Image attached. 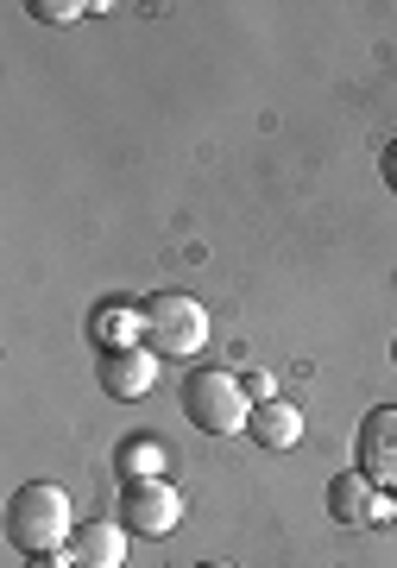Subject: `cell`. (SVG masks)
<instances>
[{"label": "cell", "mask_w": 397, "mask_h": 568, "mask_svg": "<svg viewBox=\"0 0 397 568\" xmlns=\"http://www.w3.org/2000/svg\"><path fill=\"white\" fill-rule=\"evenodd\" d=\"M183 417L202 436H240L246 417H253V398L240 386V373H227V366H190V379H183Z\"/></svg>", "instance_id": "2"}, {"label": "cell", "mask_w": 397, "mask_h": 568, "mask_svg": "<svg viewBox=\"0 0 397 568\" xmlns=\"http://www.w3.org/2000/svg\"><path fill=\"white\" fill-rule=\"evenodd\" d=\"M391 366H397V335H391Z\"/></svg>", "instance_id": "17"}, {"label": "cell", "mask_w": 397, "mask_h": 568, "mask_svg": "<svg viewBox=\"0 0 397 568\" xmlns=\"http://www.w3.org/2000/svg\"><path fill=\"white\" fill-rule=\"evenodd\" d=\"M63 556L77 568H120L126 562V525H108V518H89V525L70 530Z\"/></svg>", "instance_id": "8"}, {"label": "cell", "mask_w": 397, "mask_h": 568, "mask_svg": "<svg viewBox=\"0 0 397 568\" xmlns=\"http://www.w3.org/2000/svg\"><path fill=\"white\" fill-rule=\"evenodd\" d=\"M391 511V493L385 487H373L359 467H340L335 480H328V518L335 525H354V530H366V525H378Z\"/></svg>", "instance_id": "7"}, {"label": "cell", "mask_w": 397, "mask_h": 568, "mask_svg": "<svg viewBox=\"0 0 397 568\" xmlns=\"http://www.w3.org/2000/svg\"><path fill=\"white\" fill-rule=\"evenodd\" d=\"M145 347L159 354V361H190L202 354L208 342V310L196 297H183V291H159V297H145Z\"/></svg>", "instance_id": "3"}, {"label": "cell", "mask_w": 397, "mask_h": 568, "mask_svg": "<svg viewBox=\"0 0 397 568\" xmlns=\"http://www.w3.org/2000/svg\"><path fill=\"white\" fill-rule=\"evenodd\" d=\"M70 530H77V511H70V493H63L58 480H26V487L7 499V537H13V549H26V556L63 549Z\"/></svg>", "instance_id": "1"}, {"label": "cell", "mask_w": 397, "mask_h": 568, "mask_svg": "<svg viewBox=\"0 0 397 568\" xmlns=\"http://www.w3.org/2000/svg\"><path fill=\"white\" fill-rule=\"evenodd\" d=\"M246 436H253L258 448L284 455V448H297V436H303V410L284 405V398H272V405H253V417H246Z\"/></svg>", "instance_id": "9"}, {"label": "cell", "mask_w": 397, "mask_h": 568, "mask_svg": "<svg viewBox=\"0 0 397 568\" xmlns=\"http://www.w3.org/2000/svg\"><path fill=\"white\" fill-rule=\"evenodd\" d=\"M183 518V493L171 480H126L120 493V525L140 530V537H171Z\"/></svg>", "instance_id": "4"}, {"label": "cell", "mask_w": 397, "mask_h": 568, "mask_svg": "<svg viewBox=\"0 0 397 568\" xmlns=\"http://www.w3.org/2000/svg\"><path fill=\"white\" fill-rule=\"evenodd\" d=\"M140 328H145V310L108 304V310L95 316V342H101V347H140Z\"/></svg>", "instance_id": "11"}, {"label": "cell", "mask_w": 397, "mask_h": 568, "mask_svg": "<svg viewBox=\"0 0 397 568\" xmlns=\"http://www.w3.org/2000/svg\"><path fill=\"white\" fill-rule=\"evenodd\" d=\"M95 379L108 398H120V405H140L145 392L159 386V354L152 347H101V366Z\"/></svg>", "instance_id": "6"}, {"label": "cell", "mask_w": 397, "mask_h": 568, "mask_svg": "<svg viewBox=\"0 0 397 568\" xmlns=\"http://www.w3.org/2000/svg\"><path fill=\"white\" fill-rule=\"evenodd\" d=\"M354 467L373 480V487L397 493V405H378V410H366V417H359Z\"/></svg>", "instance_id": "5"}, {"label": "cell", "mask_w": 397, "mask_h": 568, "mask_svg": "<svg viewBox=\"0 0 397 568\" xmlns=\"http://www.w3.org/2000/svg\"><path fill=\"white\" fill-rule=\"evenodd\" d=\"M378 171H385V183H391V196H397V140L385 145V159H378Z\"/></svg>", "instance_id": "15"}, {"label": "cell", "mask_w": 397, "mask_h": 568, "mask_svg": "<svg viewBox=\"0 0 397 568\" xmlns=\"http://www.w3.org/2000/svg\"><path fill=\"white\" fill-rule=\"evenodd\" d=\"M26 568H77L63 549H51V556H26Z\"/></svg>", "instance_id": "14"}, {"label": "cell", "mask_w": 397, "mask_h": 568, "mask_svg": "<svg viewBox=\"0 0 397 568\" xmlns=\"http://www.w3.org/2000/svg\"><path fill=\"white\" fill-rule=\"evenodd\" d=\"M114 467H120V480H164V443L126 436V443L114 448Z\"/></svg>", "instance_id": "10"}, {"label": "cell", "mask_w": 397, "mask_h": 568, "mask_svg": "<svg viewBox=\"0 0 397 568\" xmlns=\"http://www.w3.org/2000/svg\"><path fill=\"white\" fill-rule=\"evenodd\" d=\"M32 13H39L44 26H70V20H82V13H95V7H82V0H32Z\"/></svg>", "instance_id": "12"}, {"label": "cell", "mask_w": 397, "mask_h": 568, "mask_svg": "<svg viewBox=\"0 0 397 568\" xmlns=\"http://www.w3.org/2000/svg\"><path fill=\"white\" fill-rule=\"evenodd\" d=\"M196 568H234V562H196Z\"/></svg>", "instance_id": "16"}, {"label": "cell", "mask_w": 397, "mask_h": 568, "mask_svg": "<svg viewBox=\"0 0 397 568\" xmlns=\"http://www.w3.org/2000/svg\"><path fill=\"white\" fill-rule=\"evenodd\" d=\"M240 386H246V398H253V405H272V398H278V379H272V373H246Z\"/></svg>", "instance_id": "13"}, {"label": "cell", "mask_w": 397, "mask_h": 568, "mask_svg": "<svg viewBox=\"0 0 397 568\" xmlns=\"http://www.w3.org/2000/svg\"><path fill=\"white\" fill-rule=\"evenodd\" d=\"M391 518H397V493H391Z\"/></svg>", "instance_id": "18"}]
</instances>
